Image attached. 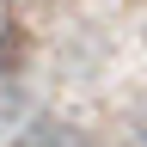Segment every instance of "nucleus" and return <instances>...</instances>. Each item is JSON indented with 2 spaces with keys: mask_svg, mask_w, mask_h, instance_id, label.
<instances>
[{
  "mask_svg": "<svg viewBox=\"0 0 147 147\" xmlns=\"http://www.w3.org/2000/svg\"><path fill=\"white\" fill-rule=\"evenodd\" d=\"M18 147H80V135H74V129H55V123H43V129H31Z\"/></svg>",
  "mask_w": 147,
  "mask_h": 147,
  "instance_id": "1",
  "label": "nucleus"
}]
</instances>
